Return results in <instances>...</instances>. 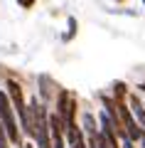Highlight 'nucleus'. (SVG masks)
Masks as SVG:
<instances>
[{
  "label": "nucleus",
  "instance_id": "1",
  "mask_svg": "<svg viewBox=\"0 0 145 148\" xmlns=\"http://www.w3.org/2000/svg\"><path fill=\"white\" fill-rule=\"evenodd\" d=\"M5 91L10 96V104L15 109V116L20 121V131L25 136H32V121H30V111H27V101H25V94H22V86L17 84L15 79H7L5 84Z\"/></svg>",
  "mask_w": 145,
  "mask_h": 148
},
{
  "label": "nucleus",
  "instance_id": "2",
  "mask_svg": "<svg viewBox=\"0 0 145 148\" xmlns=\"http://www.w3.org/2000/svg\"><path fill=\"white\" fill-rule=\"evenodd\" d=\"M0 121L7 131V138H10L12 146H20L22 148V131L17 126V116H15V109L10 104V96H7L5 89H0Z\"/></svg>",
  "mask_w": 145,
  "mask_h": 148
},
{
  "label": "nucleus",
  "instance_id": "3",
  "mask_svg": "<svg viewBox=\"0 0 145 148\" xmlns=\"http://www.w3.org/2000/svg\"><path fill=\"white\" fill-rule=\"evenodd\" d=\"M64 138H67V146L69 148H88L86 146V136H84L81 126H79L76 121H74L71 126L64 128Z\"/></svg>",
  "mask_w": 145,
  "mask_h": 148
},
{
  "label": "nucleus",
  "instance_id": "4",
  "mask_svg": "<svg viewBox=\"0 0 145 148\" xmlns=\"http://www.w3.org/2000/svg\"><path fill=\"white\" fill-rule=\"evenodd\" d=\"M128 109H130L133 119L138 121V126L143 128V133H145V106H143V101H140L138 94H128Z\"/></svg>",
  "mask_w": 145,
  "mask_h": 148
},
{
  "label": "nucleus",
  "instance_id": "5",
  "mask_svg": "<svg viewBox=\"0 0 145 148\" xmlns=\"http://www.w3.org/2000/svg\"><path fill=\"white\" fill-rule=\"evenodd\" d=\"M111 96H113L116 101H125L128 99V84L125 82H113V91H111Z\"/></svg>",
  "mask_w": 145,
  "mask_h": 148
},
{
  "label": "nucleus",
  "instance_id": "6",
  "mask_svg": "<svg viewBox=\"0 0 145 148\" xmlns=\"http://www.w3.org/2000/svg\"><path fill=\"white\" fill-rule=\"evenodd\" d=\"M69 32H67V35H64V42H71V40H74V35H76V17H69Z\"/></svg>",
  "mask_w": 145,
  "mask_h": 148
},
{
  "label": "nucleus",
  "instance_id": "7",
  "mask_svg": "<svg viewBox=\"0 0 145 148\" xmlns=\"http://www.w3.org/2000/svg\"><path fill=\"white\" fill-rule=\"evenodd\" d=\"M0 148H10V138H7V131L3 126V121H0Z\"/></svg>",
  "mask_w": 145,
  "mask_h": 148
},
{
  "label": "nucleus",
  "instance_id": "8",
  "mask_svg": "<svg viewBox=\"0 0 145 148\" xmlns=\"http://www.w3.org/2000/svg\"><path fill=\"white\" fill-rule=\"evenodd\" d=\"M15 3L22 8V10H30V8H35V3H37V0H15Z\"/></svg>",
  "mask_w": 145,
  "mask_h": 148
},
{
  "label": "nucleus",
  "instance_id": "9",
  "mask_svg": "<svg viewBox=\"0 0 145 148\" xmlns=\"http://www.w3.org/2000/svg\"><path fill=\"white\" fill-rule=\"evenodd\" d=\"M120 148H135V143L130 141L128 136H123V138H120Z\"/></svg>",
  "mask_w": 145,
  "mask_h": 148
},
{
  "label": "nucleus",
  "instance_id": "10",
  "mask_svg": "<svg viewBox=\"0 0 145 148\" xmlns=\"http://www.w3.org/2000/svg\"><path fill=\"white\" fill-rule=\"evenodd\" d=\"M22 148H35V146H32V143H25V146H22Z\"/></svg>",
  "mask_w": 145,
  "mask_h": 148
},
{
  "label": "nucleus",
  "instance_id": "11",
  "mask_svg": "<svg viewBox=\"0 0 145 148\" xmlns=\"http://www.w3.org/2000/svg\"><path fill=\"white\" fill-rule=\"evenodd\" d=\"M143 5H145V0H143Z\"/></svg>",
  "mask_w": 145,
  "mask_h": 148
}]
</instances>
